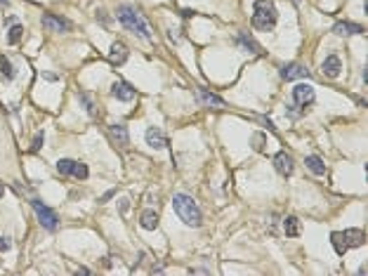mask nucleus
Instances as JSON below:
<instances>
[{
  "mask_svg": "<svg viewBox=\"0 0 368 276\" xmlns=\"http://www.w3.org/2000/svg\"><path fill=\"white\" fill-rule=\"evenodd\" d=\"M321 71H324V76H326V78H338V76H340V71H342L340 57H338V54H328V59L324 62Z\"/></svg>",
  "mask_w": 368,
  "mask_h": 276,
  "instance_id": "nucleus-9",
  "label": "nucleus"
},
{
  "mask_svg": "<svg viewBox=\"0 0 368 276\" xmlns=\"http://www.w3.org/2000/svg\"><path fill=\"white\" fill-rule=\"evenodd\" d=\"M22 33H24V28L19 26V24H14V26L10 28V36H7V43H10V45H17V43L22 40Z\"/></svg>",
  "mask_w": 368,
  "mask_h": 276,
  "instance_id": "nucleus-22",
  "label": "nucleus"
},
{
  "mask_svg": "<svg viewBox=\"0 0 368 276\" xmlns=\"http://www.w3.org/2000/svg\"><path fill=\"white\" fill-rule=\"evenodd\" d=\"M238 43H241V45H245V47H248V52H255V54H260V45L258 43H255V40L253 38H248V36H245V33H238Z\"/></svg>",
  "mask_w": 368,
  "mask_h": 276,
  "instance_id": "nucleus-21",
  "label": "nucleus"
},
{
  "mask_svg": "<svg viewBox=\"0 0 368 276\" xmlns=\"http://www.w3.org/2000/svg\"><path fill=\"white\" fill-rule=\"evenodd\" d=\"M73 163H76V161H68V158H62V161L57 163V170L62 172V175H71V172H73Z\"/></svg>",
  "mask_w": 368,
  "mask_h": 276,
  "instance_id": "nucleus-24",
  "label": "nucleus"
},
{
  "mask_svg": "<svg viewBox=\"0 0 368 276\" xmlns=\"http://www.w3.org/2000/svg\"><path fill=\"white\" fill-rule=\"evenodd\" d=\"M147 144L153 146V149H165V146H168V139H165L163 130L149 128V130H147Z\"/></svg>",
  "mask_w": 368,
  "mask_h": 276,
  "instance_id": "nucleus-13",
  "label": "nucleus"
},
{
  "mask_svg": "<svg viewBox=\"0 0 368 276\" xmlns=\"http://www.w3.org/2000/svg\"><path fill=\"white\" fill-rule=\"evenodd\" d=\"M0 78L2 80H14V66L7 57H0Z\"/></svg>",
  "mask_w": 368,
  "mask_h": 276,
  "instance_id": "nucleus-20",
  "label": "nucleus"
},
{
  "mask_svg": "<svg viewBox=\"0 0 368 276\" xmlns=\"http://www.w3.org/2000/svg\"><path fill=\"white\" fill-rule=\"evenodd\" d=\"M78 99H81L83 104H85L87 114H90V116H95V114H97V111H95V104H92V99H90V97H87L85 92H81V94H78Z\"/></svg>",
  "mask_w": 368,
  "mask_h": 276,
  "instance_id": "nucleus-26",
  "label": "nucleus"
},
{
  "mask_svg": "<svg viewBox=\"0 0 368 276\" xmlns=\"http://www.w3.org/2000/svg\"><path fill=\"white\" fill-rule=\"evenodd\" d=\"M309 76V69L304 64H286L281 66V78L283 80H298V78H307Z\"/></svg>",
  "mask_w": 368,
  "mask_h": 276,
  "instance_id": "nucleus-8",
  "label": "nucleus"
},
{
  "mask_svg": "<svg viewBox=\"0 0 368 276\" xmlns=\"http://www.w3.org/2000/svg\"><path fill=\"white\" fill-rule=\"evenodd\" d=\"M333 33H338V36H359V33H364V28L354 24V22H338L333 26Z\"/></svg>",
  "mask_w": 368,
  "mask_h": 276,
  "instance_id": "nucleus-12",
  "label": "nucleus"
},
{
  "mask_svg": "<svg viewBox=\"0 0 368 276\" xmlns=\"http://www.w3.org/2000/svg\"><path fill=\"white\" fill-rule=\"evenodd\" d=\"M283 227H286V234H288V236H300V234H302L300 220H298V217H293V215L283 220Z\"/></svg>",
  "mask_w": 368,
  "mask_h": 276,
  "instance_id": "nucleus-19",
  "label": "nucleus"
},
{
  "mask_svg": "<svg viewBox=\"0 0 368 276\" xmlns=\"http://www.w3.org/2000/svg\"><path fill=\"white\" fill-rule=\"evenodd\" d=\"M139 224H142L147 231H153V229L158 227V212L156 210H144L142 212V217H139Z\"/></svg>",
  "mask_w": 368,
  "mask_h": 276,
  "instance_id": "nucleus-16",
  "label": "nucleus"
},
{
  "mask_svg": "<svg viewBox=\"0 0 368 276\" xmlns=\"http://www.w3.org/2000/svg\"><path fill=\"white\" fill-rule=\"evenodd\" d=\"M109 132H111V137H113V142H116V144L125 146L128 142H130V137H128V128H125V125H111Z\"/></svg>",
  "mask_w": 368,
  "mask_h": 276,
  "instance_id": "nucleus-17",
  "label": "nucleus"
},
{
  "mask_svg": "<svg viewBox=\"0 0 368 276\" xmlns=\"http://www.w3.org/2000/svg\"><path fill=\"white\" fill-rule=\"evenodd\" d=\"M43 146V132H38L36 137H33V146H31V151H38Z\"/></svg>",
  "mask_w": 368,
  "mask_h": 276,
  "instance_id": "nucleus-27",
  "label": "nucleus"
},
{
  "mask_svg": "<svg viewBox=\"0 0 368 276\" xmlns=\"http://www.w3.org/2000/svg\"><path fill=\"white\" fill-rule=\"evenodd\" d=\"M314 88L312 85H304V83H300V85H295L293 88V102L298 106H309L314 102Z\"/></svg>",
  "mask_w": 368,
  "mask_h": 276,
  "instance_id": "nucleus-6",
  "label": "nucleus"
},
{
  "mask_svg": "<svg viewBox=\"0 0 368 276\" xmlns=\"http://www.w3.org/2000/svg\"><path fill=\"white\" fill-rule=\"evenodd\" d=\"M330 243L338 255H345L349 248H359L366 243V234L361 229H347V231H333L330 234Z\"/></svg>",
  "mask_w": 368,
  "mask_h": 276,
  "instance_id": "nucleus-4",
  "label": "nucleus"
},
{
  "mask_svg": "<svg viewBox=\"0 0 368 276\" xmlns=\"http://www.w3.org/2000/svg\"><path fill=\"white\" fill-rule=\"evenodd\" d=\"M274 168L281 172L283 177H288V175H293V158L288 156L286 151H279L276 156H274Z\"/></svg>",
  "mask_w": 368,
  "mask_h": 276,
  "instance_id": "nucleus-10",
  "label": "nucleus"
},
{
  "mask_svg": "<svg viewBox=\"0 0 368 276\" xmlns=\"http://www.w3.org/2000/svg\"><path fill=\"white\" fill-rule=\"evenodd\" d=\"M10 246H12V243H10L7 238H0V253H5V250H10Z\"/></svg>",
  "mask_w": 368,
  "mask_h": 276,
  "instance_id": "nucleus-28",
  "label": "nucleus"
},
{
  "mask_svg": "<svg viewBox=\"0 0 368 276\" xmlns=\"http://www.w3.org/2000/svg\"><path fill=\"white\" fill-rule=\"evenodd\" d=\"M304 165H307V170H312L314 175H326V165H324V161L319 156H307L304 158Z\"/></svg>",
  "mask_w": 368,
  "mask_h": 276,
  "instance_id": "nucleus-18",
  "label": "nucleus"
},
{
  "mask_svg": "<svg viewBox=\"0 0 368 276\" xmlns=\"http://www.w3.org/2000/svg\"><path fill=\"white\" fill-rule=\"evenodd\" d=\"M111 64L121 66L125 59H128V47L123 45V43H113V47H111V54H109Z\"/></svg>",
  "mask_w": 368,
  "mask_h": 276,
  "instance_id": "nucleus-15",
  "label": "nucleus"
},
{
  "mask_svg": "<svg viewBox=\"0 0 368 276\" xmlns=\"http://www.w3.org/2000/svg\"><path fill=\"white\" fill-rule=\"evenodd\" d=\"M113 97L121 99V102H132V99H135V88H132L130 83L118 80V83L113 85Z\"/></svg>",
  "mask_w": 368,
  "mask_h": 276,
  "instance_id": "nucleus-11",
  "label": "nucleus"
},
{
  "mask_svg": "<svg viewBox=\"0 0 368 276\" xmlns=\"http://www.w3.org/2000/svg\"><path fill=\"white\" fill-rule=\"evenodd\" d=\"M116 17H118V22H121L123 28L132 31V33L142 36V38H149V26H147V19L137 12L132 5H121V7L116 10Z\"/></svg>",
  "mask_w": 368,
  "mask_h": 276,
  "instance_id": "nucleus-2",
  "label": "nucleus"
},
{
  "mask_svg": "<svg viewBox=\"0 0 368 276\" xmlns=\"http://www.w3.org/2000/svg\"><path fill=\"white\" fill-rule=\"evenodd\" d=\"M173 208H175L177 217L187 224V227H201V222H203L201 208H198L196 201H194L191 196H187V194H175V198H173Z\"/></svg>",
  "mask_w": 368,
  "mask_h": 276,
  "instance_id": "nucleus-1",
  "label": "nucleus"
},
{
  "mask_svg": "<svg viewBox=\"0 0 368 276\" xmlns=\"http://www.w3.org/2000/svg\"><path fill=\"white\" fill-rule=\"evenodd\" d=\"M118 208H121V210L125 212V210H128V201H121V203H118Z\"/></svg>",
  "mask_w": 368,
  "mask_h": 276,
  "instance_id": "nucleus-29",
  "label": "nucleus"
},
{
  "mask_svg": "<svg viewBox=\"0 0 368 276\" xmlns=\"http://www.w3.org/2000/svg\"><path fill=\"white\" fill-rule=\"evenodd\" d=\"M43 26L47 28L50 33H64V31H68L71 28V24H68L66 19H59V17H55V14H43Z\"/></svg>",
  "mask_w": 368,
  "mask_h": 276,
  "instance_id": "nucleus-7",
  "label": "nucleus"
},
{
  "mask_svg": "<svg viewBox=\"0 0 368 276\" xmlns=\"http://www.w3.org/2000/svg\"><path fill=\"white\" fill-rule=\"evenodd\" d=\"M31 206H33V210H36V215H38V222L47 229V231H55L57 227H59V220H57V215L45 203H41V201H31Z\"/></svg>",
  "mask_w": 368,
  "mask_h": 276,
  "instance_id": "nucleus-5",
  "label": "nucleus"
},
{
  "mask_svg": "<svg viewBox=\"0 0 368 276\" xmlns=\"http://www.w3.org/2000/svg\"><path fill=\"white\" fill-rule=\"evenodd\" d=\"M250 144H253V149H255V151H264L267 137H264L262 132H255V135H253V139H250Z\"/></svg>",
  "mask_w": 368,
  "mask_h": 276,
  "instance_id": "nucleus-23",
  "label": "nucleus"
},
{
  "mask_svg": "<svg viewBox=\"0 0 368 276\" xmlns=\"http://www.w3.org/2000/svg\"><path fill=\"white\" fill-rule=\"evenodd\" d=\"M73 177H78V180H85L90 170H87V165H83V163H73V172H71Z\"/></svg>",
  "mask_w": 368,
  "mask_h": 276,
  "instance_id": "nucleus-25",
  "label": "nucleus"
},
{
  "mask_svg": "<svg viewBox=\"0 0 368 276\" xmlns=\"http://www.w3.org/2000/svg\"><path fill=\"white\" fill-rule=\"evenodd\" d=\"M196 99H198V102H203V104H208V106H224V99H222V97L210 94V92L203 90V88H198V90H196Z\"/></svg>",
  "mask_w": 368,
  "mask_h": 276,
  "instance_id": "nucleus-14",
  "label": "nucleus"
},
{
  "mask_svg": "<svg viewBox=\"0 0 368 276\" xmlns=\"http://www.w3.org/2000/svg\"><path fill=\"white\" fill-rule=\"evenodd\" d=\"M276 5L274 0H258L255 7H253V26L258 31H272L276 26Z\"/></svg>",
  "mask_w": 368,
  "mask_h": 276,
  "instance_id": "nucleus-3",
  "label": "nucleus"
}]
</instances>
